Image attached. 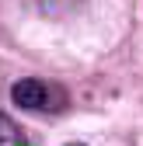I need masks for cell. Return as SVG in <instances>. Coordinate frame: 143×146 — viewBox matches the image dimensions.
<instances>
[{
  "label": "cell",
  "mask_w": 143,
  "mask_h": 146,
  "mask_svg": "<svg viewBox=\"0 0 143 146\" xmlns=\"http://www.w3.org/2000/svg\"><path fill=\"white\" fill-rule=\"evenodd\" d=\"M11 101L25 111H42V115H59L63 108L70 104L63 84H52L42 77H25L11 87Z\"/></svg>",
  "instance_id": "1"
},
{
  "label": "cell",
  "mask_w": 143,
  "mask_h": 146,
  "mask_svg": "<svg viewBox=\"0 0 143 146\" xmlns=\"http://www.w3.org/2000/svg\"><path fill=\"white\" fill-rule=\"evenodd\" d=\"M25 4H28L31 11L45 14V17H63V14H70V11H77L84 0H25Z\"/></svg>",
  "instance_id": "2"
},
{
  "label": "cell",
  "mask_w": 143,
  "mask_h": 146,
  "mask_svg": "<svg viewBox=\"0 0 143 146\" xmlns=\"http://www.w3.org/2000/svg\"><path fill=\"white\" fill-rule=\"evenodd\" d=\"M0 146H35V143L21 132V125H17L14 118H7L4 111H0Z\"/></svg>",
  "instance_id": "3"
},
{
  "label": "cell",
  "mask_w": 143,
  "mask_h": 146,
  "mask_svg": "<svg viewBox=\"0 0 143 146\" xmlns=\"http://www.w3.org/2000/svg\"><path fill=\"white\" fill-rule=\"evenodd\" d=\"M70 146H84V143H70Z\"/></svg>",
  "instance_id": "4"
}]
</instances>
